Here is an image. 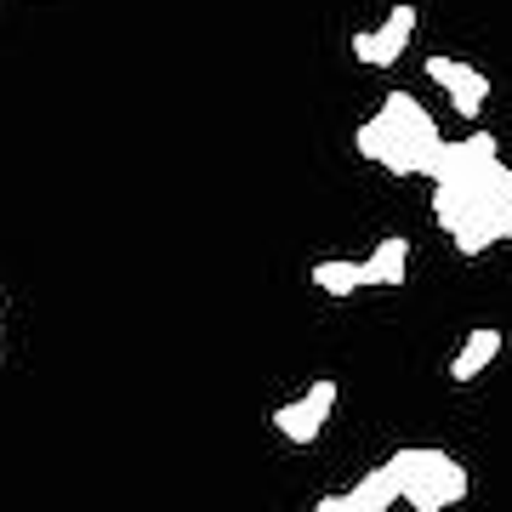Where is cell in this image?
<instances>
[{"label":"cell","mask_w":512,"mask_h":512,"mask_svg":"<svg viewBox=\"0 0 512 512\" xmlns=\"http://www.w3.org/2000/svg\"><path fill=\"white\" fill-rule=\"evenodd\" d=\"M393 467H399L404 501L416 512H444L467 501V467L456 456H444V450H399Z\"/></svg>","instance_id":"1"},{"label":"cell","mask_w":512,"mask_h":512,"mask_svg":"<svg viewBox=\"0 0 512 512\" xmlns=\"http://www.w3.org/2000/svg\"><path fill=\"white\" fill-rule=\"evenodd\" d=\"M330 410H336V382H313L296 404H279L274 410V433H285L291 444H313L319 427L330 421Z\"/></svg>","instance_id":"2"},{"label":"cell","mask_w":512,"mask_h":512,"mask_svg":"<svg viewBox=\"0 0 512 512\" xmlns=\"http://www.w3.org/2000/svg\"><path fill=\"white\" fill-rule=\"evenodd\" d=\"M382 120L393 126V137H399V143H416V148H427V154H439V148H444L439 126H433V114L421 109V103H416L410 92H387Z\"/></svg>","instance_id":"3"},{"label":"cell","mask_w":512,"mask_h":512,"mask_svg":"<svg viewBox=\"0 0 512 512\" xmlns=\"http://www.w3.org/2000/svg\"><path fill=\"white\" fill-rule=\"evenodd\" d=\"M427 74L450 92L456 114H478L484 109V97H490V80H484L478 69H467V63H456V57H427Z\"/></svg>","instance_id":"4"},{"label":"cell","mask_w":512,"mask_h":512,"mask_svg":"<svg viewBox=\"0 0 512 512\" xmlns=\"http://www.w3.org/2000/svg\"><path fill=\"white\" fill-rule=\"evenodd\" d=\"M501 353V330H490V325H478L467 342H461V353L450 359V382L456 387H467V382H478L484 370H490V359Z\"/></svg>","instance_id":"5"},{"label":"cell","mask_w":512,"mask_h":512,"mask_svg":"<svg viewBox=\"0 0 512 512\" xmlns=\"http://www.w3.org/2000/svg\"><path fill=\"white\" fill-rule=\"evenodd\" d=\"M404 274H410V239L387 234L382 245L365 256V285H404Z\"/></svg>","instance_id":"6"},{"label":"cell","mask_w":512,"mask_h":512,"mask_svg":"<svg viewBox=\"0 0 512 512\" xmlns=\"http://www.w3.org/2000/svg\"><path fill=\"white\" fill-rule=\"evenodd\" d=\"M353 495H359V501H365L370 512H387L393 501H404L399 467H393V461H382V467H370V473L359 478V484H353Z\"/></svg>","instance_id":"7"},{"label":"cell","mask_w":512,"mask_h":512,"mask_svg":"<svg viewBox=\"0 0 512 512\" xmlns=\"http://www.w3.org/2000/svg\"><path fill=\"white\" fill-rule=\"evenodd\" d=\"M313 285H319L325 296L365 291V262H342V256H330V262H319V268H313Z\"/></svg>","instance_id":"8"},{"label":"cell","mask_w":512,"mask_h":512,"mask_svg":"<svg viewBox=\"0 0 512 512\" xmlns=\"http://www.w3.org/2000/svg\"><path fill=\"white\" fill-rule=\"evenodd\" d=\"M376 35H382V69H393V63H399V52L410 46V35H416V6H393Z\"/></svg>","instance_id":"9"},{"label":"cell","mask_w":512,"mask_h":512,"mask_svg":"<svg viewBox=\"0 0 512 512\" xmlns=\"http://www.w3.org/2000/svg\"><path fill=\"white\" fill-rule=\"evenodd\" d=\"M353 57L365 63V69H382V35L365 29V35H353Z\"/></svg>","instance_id":"10"},{"label":"cell","mask_w":512,"mask_h":512,"mask_svg":"<svg viewBox=\"0 0 512 512\" xmlns=\"http://www.w3.org/2000/svg\"><path fill=\"white\" fill-rule=\"evenodd\" d=\"M313 512H370V507H365V501H359V495L348 490V495H325V501H319Z\"/></svg>","instance_id":"11"}]
</instances>
